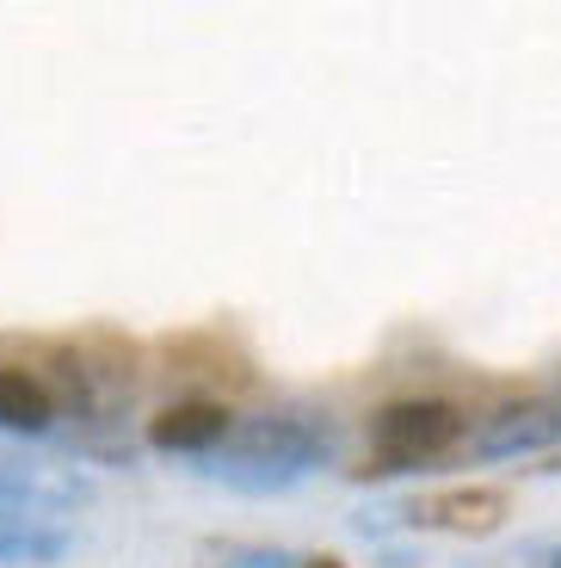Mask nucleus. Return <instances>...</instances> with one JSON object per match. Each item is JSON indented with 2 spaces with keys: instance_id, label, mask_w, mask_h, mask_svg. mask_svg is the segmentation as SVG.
I'll return each instance as SVG.
<instances>
[{
  "instance_id": "nucleus-6",
  "label": "nucleus",
  "mask_w": 561,
  "mask_h": 568,
  "mask_svg": "<svg viewBox=\"0 0 561 568\" xmlns=\"http://www.w3.org/2000/svg\"><path fill=\"white\" fill-rule=\"evenodd\" d=\"M561 445V402H524V408L493 414L476 433V457L500 464V457H524V452H555Z\"/></svg>"
},
{
  "instance_id": "nucleus-8",
  "label": "nucleus",
  "mask_w": 561,
  "mask_h": 568,
  "mask_svg": "<svg viewBox=\"0 0 561 568\" xmlns=\"http://www.w3.org/2000/svg\"><path fill=\"white\" fill-rule=\"evenodd\" d=\"M0 433H19V439L57 433V402L31 365H0Z\"/></svg>"
},
{
  "instance_id": "nucleus-7",
  "label": "nucleus",
  "mask_w": 561,
  "mask_h": 568,
  "mask_svg": "<svg viewBox=\"0 0 561 568\" xmlns=\"http://www.w3.org/2000/svg\"><path fill=\"white\" fill-rule=\"evenodd\" d=\"M74 556V526L26 507H0V562L7 568H62Z\"/></svg>"
},
{
  "instance_id": "nucleus-3",
  "label": "nucleus",
  "mask_w": 561,
  "mask_h": 568,
  "mask_svg": "<svg viewBox=\"0 0 561 568\" xmlns=\"http://www.w3.org/2000/svg\"><path fill=\"white\" fill-rule=\"evenodd\" d=\"M0 507H26L69 526V513L93 507V483L74 464H50V457H26L0 445Z\"/></svg>"
},
{
  "instance_id": "nucleus-4",
  "label": "nucleus",
  "mask_w": 561,
  "mask_h": 568,
  "mask_svg": "<svg viewBox=\"0 0 561 568\" xmlns=\"http://www.w3.org/2000/svg\"><path fill=\"white\" fill-rule=\"evenodd\" d=\"M401 526L414 531H450V538H493L512 513V488L506 483H463V488H445L432 500H407Z\"/></svg>"
},
{
  "instance_id": "nucleus-5",
  "label": "nucleus",
  "mask_w": 561,
  "mask_h": 568,
  "mask_svg": "<svg viewBox=\"0 0 561 568\" xmlns=\"http://www.w3.org/2000/svg\"><path fill=\"white\" fill-rule=\"evenodd\" d=\"M235 420L241 414L223 396H180L142 420V445L149 452H167V457H211L228 445Z\"/></svg>"
},
{
  "instance_id": "nucleus-1",
  "label": "nucleus",
  "mask_w": 561,
  "mask_h": 568,
  "mask_svg": "<svg viewBox=\"0 0 561 568\" xmlns=\"http://www.w3.org/2000/svg\"><path fill=\"white\" fill-rule=\"evenodd\" d=\"M469 439V414L445 396H395L370 414V452L401 457L414 469H438V457H450Z\"/></svg>"
},
{
  "instance_id": "nucleus-9",
  "label": "nucleus",
  "mask_w": 561,
  "mask_h": 568,
  "mask_svg": "<svg viewBox=\"0 0 561 568\" xmlns=\"http://www.w3.org/2000/svg\"><path fill=\"white\" fill-rule=\"evenodd\" d=\"M197 476H211V483L235 488V495H284V488L303 483L296 469L266 464V457H241V452H211V457H197Z\"/></svg>"
},
{
  "instance_id": "nucleus-11",
  "label": "nucleus",
  "mask_w": 561,
  "mask_h": 568,
  "mask_svg": "<svg viewBox=\"0 0 561 568\" xmlns=\"http://www.w3.org/2000/svg\"><path fill=\"white\" fill-rule=\"evenodd\" d=\"M531 568H561V550H543V556H537Z\"/></svg>"
},
{
  "instance_id": "nucleus-2",
  "label": "nucleus",
  "mask_w": 561,
  "mask_h": 568,
  "mask_svg": "<svg viewBox=\"0 0 561 568\" xmlns=\"http://www.w3.org/2000/svg\"><path fill=\"white\" fill-rule=\"evenodd\" d=\"M223 452L241 457H266V464H284L296 476H315V469L339 464V426L315 408H278V414H247L235 420Z\"/></svg>"
},
{
  "instance_id": "nucleus-10",
  "label": "nucleus",
  "mask_w": 561,
  "mask_h": 568,
  "mask_svg": "<svg viewBox=\"0 0 561 568\" xmlns=\"http://www.w3.org/2000/svg\"><path fill=\"white\" fill-rule=\"evenodd\" d=\"M290 568H346V562H339V556H296Z\"/></svg>"
}]
</instances>
